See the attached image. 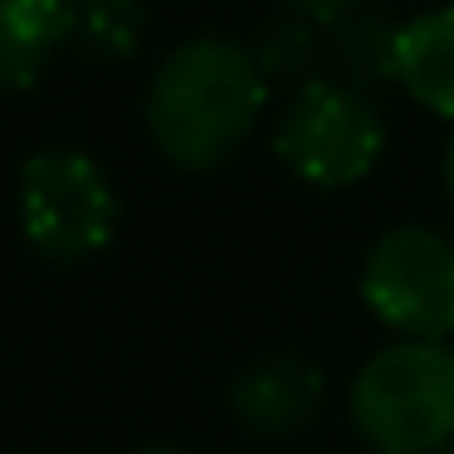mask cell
<instances>
[{
  "label": "cell",
  "mask_w": 454,
  "mask_h": 454,
  "mask_svg": "<svg viewBox=\"0 0 454 454\" xmlns=\"http://www.w3.org/2000/svg\"><path fill=\"white\" fill-rule=\"evenodd\" d=\"M269 108V83L249 44L191 35L152 69L142 122L161 161L176 171H220L245 152Z\"/></svg>",
  "instance_id": "1"
},
{
  "label": "cell",
  "mask_w": 454,
  "mask_h": 454,
  "mask_svg": "<svg viewBox=\"0 0 454 454\" xmlns=\"http://www.w3.org/2000/svg\"><path fill=\"white\" fill-rule=\"evenodd\" d=\"M347 415L376 454H440L454 444V347L395 342L376 347L347 386Z\"/></svg>",
  "instance_id": "2"
},
{
  "label": "cell",
  "mask_w": 454,
  "mask_h": 454,
  "mask_svg": "<svg viewBox=\"0 0 454 454\" xmlns=\"http://www.w3.org/2000/svg\"><path fill=\"white\" fill-rule=\"evenodd\" d=\"M15 220L44 264H89L118 239L122 200L108 167L79 147H40L15 176Z\"/></svg>",
  "instance_id": "3"
},
{
  "label": "cell",
  "mask_w": 454,
  "mask_h": 454,
  "mask_svg": "<svg viewBox=\"0 0 454 454\" xmlns=\"http://www.w3.org/2000/svg\"><path fill=\"white\" fill-rule=\"evenodd\" d=\"M386 152V118L372 93L347 83H313L294 93L274 122V157L313 191H347L376 171Z\"/></svg>",
  "instance_id": "4"
},
{
  "label": "cell",
  "mask_w": 454,
  "mask_h": 454,
  "mask_svg": "<svg viewBox=\"0 0 454 454\" xmlns=\"http://www.w3.org/2000/svg\"><path fill=\"white\" fill-rule=\"evenodd\" d=\"M362 303L381 327L415 342L454 337V239L405 220L372 239L362 259Z\"/></svg>",
  "instance_id": "5"
},
{
  "label": "cell",
  "mask_w": 454,
  "mask_h": 454,
  "mask_svg": "<svg viewBox=\"0 0 454 454\" xmlns=\"http://www.w3.org/2000/svg\"><path fill=\"white\" fill-rule=\"evenodd\" d=\"M327 401V376L303 352H274L245 366L230 386V415L254 440H284L317 420Z\"/></svg>",
  "instance_id": "6"
},
{
  "label": "cell",
  "mask_w": 454,
  "mask_h": 454,
  "mask_svg": "<svg viewBox=\"0 0 454 454\" xmlns=\"http://www.w3.org/2000/svg\"><path fill=\"white\" fill-rule=\"evenodd\" d=\"M74 0H0V93H30L69 44Z\"/></svg>",
  "instance_id": "7"
},
{
  "label": "cell",
  "mask_w": 454,
  "mask_h": 454,
  "mask_svg": "<svg viewBox=\"0 0 454 454\" xmlns=\"http://www.w3.org/2000/svg\"><path fill=\"white\" fill-rule=\"evenodd\" d=\"M323 50H327V83H347V89H386L395 83V64H401V20L381 11H347L323 25Z\"/></svg>",
  "instance_id": "8"
},
{
  "label": "cell",
  "mask_w": 454,
  "mask_h": 454,
  "mask_svg": "<svg viewBox=\"0 0 454 454\" xmlns=\"http://www.w3.org/2000/svg\"><path fill=\"white\" fill-rule=\"evenodd\" d=\"M395 83L425 113L454 122V5H434L415 20H401Z\"/></svg>",
  "instance_id": "9"
},
{
  "label": "cell",
  "mask_w": 454,
  "mask_h": 454,
  "mask_svg": "<svg viewBox=\"0 0 454 454\" xmlns=\"http://www.w3.org/2000/svg\"><path fill=\"white\" fill-rule=\"evenodd\" d=\"M259 74H264L269 93H303L313 83H327V50H323V25L303 20V15H278L249 40Z\"/></svg>",
  "instance_id": "10"
},
{
  "label": "cell",
  "mask_w": 454,
  "mask_h": 454,
  "mask_svg": "<svg viewBox=\"0 0 454 454\" xmlns=\"http://www.w3.org/2000/svg\"><path fill=\"white\" fill-rule=\"evenodd\" d=\"M147 40V5L142 0H74L69 44L89 64H132Z\"/></svg>",
  "instance_id": "11"
},
{
  "label": "cell",
  "mask_w": 454,
  "mask_h": 454,
  "mask_svg": "<svg viewBox=\"0 0 454 454\" xmlns=\"http://www.w3.org/2000/svg\"><path fill=\"white\" fill-rule=\"evenodd\" d=\"M284 5H288V15H303V20L327 25V20H337V15H347V11H362L366 0H284Z\"/></svg>",
  "instance_id": "12"
},
{
  "label": "cell",
  "mask_w": 454,
  "mask_h": 454,
  "mask_svg": "<svg viewBox=\"0 0 454 454\" xmlns=\"http://www.w3.org/2000/svg\"><path fill=\"white\" fill-rule=\"evenodd\" d=\"M440 181H444V196H450V206H454V132L440 152Z\"/></svg>",
  "instance_id": "13"
},
{
  "label": "cell",
  "mask_w": 454,
  "mask_h": 454,
  "mask_svg": "<svg viewBox=\"0 0 454 454\" xmlns=\"http://www.w3.org/2000/svg\"><path fill=\"white\" fill-rule=\"evenodd\" d=\"M137 454H186L181 444H171V440H152V444H142Z\"/></svg>",
  "instance_id": "14"
},
{
  "label": "cell",
  "mask_w": 454,
  "mask_h": 454,
  "mask_svg": "<svg viewBox=\"0 0 454 454\" xmlns=\"http://www.w3.org/2000/svg\"><path fill=\"white\" fill-rule=\"evenodd\" d=\"M440 454H454V444H450V450H440Z\"/></svg>",
  "instance_id": "15"
},
{
  "label": "cell",
  "mask_w": 454,
  "mask_h": 454,
  "mask_svg": "<svg viewBox=\"0 0 454 454\" xmlns=\"http://www.w3.org/2000/svg\"><path fill=\"white\" fill-rule=\"evenodd\" d=\"M450 5H454V0H450Z\"/></svg>",
  "instance_id": "16"
}]
</instances>
